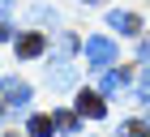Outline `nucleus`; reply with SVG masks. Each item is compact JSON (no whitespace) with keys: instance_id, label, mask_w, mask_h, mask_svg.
Returning <instances> with one entry per match:
<instances>
[{"instance_id":"1","label":"nucleus","mask_w":150,"mask_h":137,"mask_svg":"<svg viewBox=\"0 0 150 137\" xmlns=\"http://www.w3.org/2000/svg\"><path fill=\"white\" fill-rule=\"evenodd\" d=\"M86 60H90V68H107L116 60V43L107 34H90L86 39Z\"/></svg>"},{"instance_id":"2","label":"nucleus","mask_w":150,"mask_h":137,"mask_svg":"<svg viewBox=\"0 0 150 137\" xmlns=\"http://www.w3.org/2000/svg\"><path fill=\"white\" fill-rule=\"evenodd\" d=\"M0 99L9 103V107H22V103H30V86L17 81V77H4L0 81Z\"/></svg>"},{"instance_id":"3","label":"nucleus","mask_w":150,"mask_h":137,"mask_svg":"<svg viewBox=\"0 0 150 137\" xmlns=\"http://www.w3.org/2000/svg\"><path fill=\"white\" fill-rule=\"evenodd\" d=\"M107 26H112V30H120V34H142V17L137 13H107Z\"/></svg>"},{"instance_id":"4","label":"nucleus","mask_w":150,"mask_h":137,"mask_svg":"<svg viewBox=\"0 0 150 137\" xmlns=\"http://www.w3.org/2000/svg\"><path fill=\"white\" fill-rule=\"evenodd\" d=\"M43 47H47L43 34H22V39H17V56H22V60H35V56H43Z\"/></svg>"},{"instance_id":"5","label":"nucleus","mask_w":150,"mask_h":137,"mask_svg":"<svg viewBox=\"0 0 150 137\" xmlns=\"http://www.w3.org/2000/svg\"><path fill=\"white\" fill-rule=\"evenodd\" d=\"M77 112L90 116V120H103L107 107H103V99H99V94H77Z\"/></svg>"},{"instance_id":"6","label":"nucleus","mask_w":150,"mask_h":137,"mask_svg":"<svg viewBox=\"0 0 150 137\" xmlns=\"http://www.w3.org/2000/svg\"><path fill=\"white\" fill-rule=\"evenodd\" d=\"M56 116H30V137H52Z\"/></svg>"},{"instance_id":"7","label":"nucleus","mask_w":150,"mask_h":137,"mask_svg":"<svg viewBox=\"0 0 150 137\" xmlns=\"http://www.w3.org/2000/svg\"><path fill=\"white\" fill-rule=\"evenodd\" d=\"M125 81H129V73H125V68H120V73H103V94L125 90Z\"/></svg>"},{"instance_id":"8","label":"nucleus","mask_w":150,"mask_h":137,"mask_svg":"<svg viewBox=\"0 0 150 137\" xmlns=\"http://www.w3.org/2000/svg\"><path fill=\"white\" fill-rule=\"evenodd\" d=\"M125 137H150V120H129V124H125Z\"/></svg>"},{"instance_id":"9","label":"nucleus","mask_w":150,"mask_h":137,"mask_svg":"<svg viewBox=\"0 0 150 137\" xmlns=\"http://www.w3.org/2000/svg\"><path fill=\"white\" fill-rule=\"evenodd\" d=\"M56 129H64V133H77V116L60 112V116H56Z\"/></svg>"},{"instance_id":"10","label":"nucleus","mask_w":150,"mask_h":137,"mask_svg":"<svg viewBox=\"0 0 150 137\" xmlns=\"http://www.w3.org/2000/svg\"><path fill=\"white\" fill-rule=\"evenodd\" d=\"M137 94H142V103H150V73L137 77Z\"/></svg>"},{"instance_id":"11","label":"nucleus","mask_w":150,"mask_h":137,"mask_svg":"<svg viewBox=\"0 0 150 137\" xmlns=\"http://www.w3.org/2000/svg\"><path fill=\"white\" fill-rule=\"evenodd\" d=\"M9 34H13V30H9V22H4V17H0V39H9Z\"/></svg>"},{"instance_id":"12","label":"nucleus","mask_w":150,"mask_h":137,"mask_svg":"<svg viewBox=\"0 0 150 137\" xmlns=\"http://www.w3.org/2000/svg\"><path fill=\"white\" fill-rule=\"evenodd\" d=\"M4 4H9V0H0V9H4Z\"/></svg>"}]
</instances>
